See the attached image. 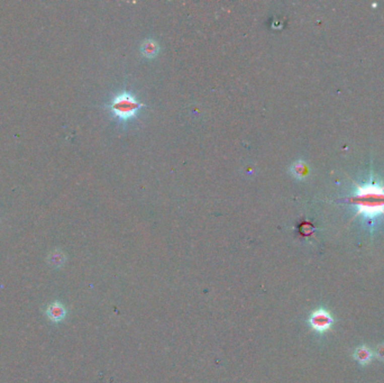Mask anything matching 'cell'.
I'll use <instances>...</instances> for the list:
<instances>
[{
	"label": "cell",
	"instance_id": "cell-1",
	"mask_svg": "<svg viewBox=\"0 0 384 383\" xmlns=\"http://www.w3.org/2000/svg\"><path fill=\"white\" fill-rule=\"evenodd\" d=\"M355 206L357 215L363 214L366 218H375L384 215V184L375 181L356 185V191L349 198Z\"/></svg>",
	"mask_w": 384,
	"mask_h": 383
},
{
	"label": "cell",
	"instance_id": "cell-2",
	"mask_svg": "<svg viewBox=\"0 0 384 383\" xmlns=\"http://www.w3.org/2000/svg\"><path fill=\"white\" fill-rule=\"evenodd\" d=\"M111 114L114 115L119 121H127L136 117L139 114L142 105L139 100L128 91H122L118 93L114 99L111 100L109 106Z\"/></svg>",
	"mask_w": 384,
	"mask_h": 383
},
{
	"label": "cell",
	"instance_id": "cell-3",
	"mask_svg": "<svg viewBox=\"0 0 384 383\" xmlns=\"http://www.w3.org/2000/svg\"><path fill=\"white\" fill-rule=\"evenodd\" d=\"M309 324L313 331L325 333L333 326L334 318L329 311L325 310V309H318L310 315Z\"/></svg>",
	"mask_w": 384,
	"mask_h": 383
},
{
	"label": "cell",
	"instance_id": "cell-4",
	"mask_svg": "<svg viewBox=\"0 0 384 383\" xmlns=\"http://www.w3.org/2000/svg\"><path fill=\"white\" fill-rule=\"evenodd\" d=\"M46 316L54 323L62 322L67 316V309L60 302H52L50 306L46 308Z\"/></svg>",
	"mask_w": 384,
	"mask_h": 383
},
{
	"label": "cell",
	"instance_id": "cell-5",
	"mask_svg": "<svg viewBox=\"0 0 384 383\" xmlns=\"http://www.w3.org/2000/svg\"><path fill=\"white\" fill-rule=\"evenodd\" d=\"M142 55L146 58H153L159 53V44L154 40H146L141 46Z\"/></svg>",
	"mask_w": 384,
	"mask_h": 383
},
{
	"label": "cell",
	"instance_id": "cell-6",
	"mask_svg": "<svg viewBox=\"0 0 384 383\" xmlns=\"http://www.w3.org/2000/svg\"><path fill=\"white\" fill-rule=\"evenodd\" d=\"M373 357V353L370 348L366 346H361L356 348L355 353H354V358L362 365H366L371 362Z\"/></svg>",
	"mask_w": 384,
	"mask_h": 383
},
{
	"label": "cell",
	"instance_id": "cell-7",
	"mask_svg": "<svg viewBox=\"0 0 384 383\" xmlns=\"http://www.w3.org/2000/svg\"><path fill=\"white\" fill-rule=\"evenodd\" d=\"M291 173L292 175L294 176V178L297 179H303L304 176H306V174L308 173V169H307V165L303 163V162L299 161V162H295V163L292 164L291 166Z\"/></svg>",
	"mask_w": 384,
	"mask_h": 383
},
{
	"label": "cell",
	"instance_id": "cell-8",
	"mask_svg": "<svg viewBox=\"0 0 384 383\" xmlns=\"http://www.w3.org/2000/svg\"><path fill=\"white\" fill-rule=\"evenodd\" d=\"M63 261H64V258H63V255L60 253H54L50 258L51 264L55 265V267H60L61 264H63Z\"/></svg>",
	"mask_w": 384,
	"mask_h": 383
},
{
	"label": "cell",
	"instance_id": "cell-9",
	"mask_svg": "<svg viewBox=\"0 0 384 383\" xmlns=\"http://www.w3.org/2000/svg\"><path fill=\"white\" fill-rule=\"evenodd\" d=\"M376 355H377L378 358H381V360L384 361V345H380V346L377 347Z\"/></svg>",
	"mask_w": 384,
	"mask_h": 383
}]
</instances>
